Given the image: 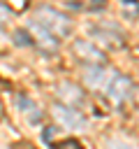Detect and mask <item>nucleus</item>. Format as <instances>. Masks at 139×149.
I'll list each match as a JSON object with an SVG mask.
<instances>
[{
  "instance_id": "f257e3e1",
  "label": "nucleus",
  "mask_w": 139,
  "mask_h": 149,
  "mask_svg": "<svg viewBox=\"0 0 139 149\" xmlns=\"http://www.w3.org/2000/svg\"><path fill=\"white\" fill-rule=\"evenodd\" d=\"M35 21H37L39 26H44L53 37H65V35L72 33V21H70L63 12H58V9H53V7H39Z\"/></svg>"
},
{
  "instance_id": "f03ea898",
  "label": "nucleus",
  "mask_w": 139,
  "mask_h": 149,
  "mask_svg": "<svg viewBox=\"0 0 139 149\" xmlns=\"http://www.w3.org/2000/svg\"><path fill=\"white\" fill-rule=\"evenodd\" d=\"M104 91H107V95H109L114 102H123V100L130 98V93H132V84H130L127 77H123V74H114V77L107 79Z\"/></svg>"
},
{
  "instance_id": "7ed1b4c3",
  "label": "nucleus",
  "mask_w": 139,
  "mask_h": 149,
  "mask_svg": "<svg viewBox=\"0 0 139 149\" xmlns=\"http://www.w3.org/2000/svg\"><path fill=\"white\" fill-rule=\"evenodd\" d=\"M53 116L58 119L60 126H65V128H70V130H81V128L86 126L83 114L76 112V109H72V107H67V105H56V107H53Z\"/></svg>"
},
{
  "instance_id": "20e7f679",
  "label": "nucleus",
  "mask_w": 139,
  "mask_h": 149,
  "mask_svg": "<svg viewBox=\"0 0 139 149\" xmlns=\"http://www.w3.org/2000/svg\"><path fill=\"white\" fill-rule=\"evenodd\" d=\"M74 51H76L81 58H86L88 63H93V65H102V61H104L102 51H100L97 47H93L90 42H86V40H76V42H74Z\"/></svg>"
},
{
  "instance_id": "39448f33",
  "label": "nucleus",
  "mask_w": 139,
  "mask_h": 149,
  "mask_svg": "<svg viewBox=\"0 0 139 149\" xmlns=\"http://www.w3.org/2000/svg\"><path fill=\"white\" fill-rule=\"evenodd\" d=\"M28 30H30V37H35V42H39V47H44V49H49V51L56 49V37H53L44 26H39L37 21H32V23L28 26Z\"/></svg>"
},
{
  "instance_id": "423d86ee",
  "label": "nucleus",
  "mask_w": 139,
  "mask_h": 149,
  "mask_svg": "<svg viewBox=\"0 0 139 149\" xmlns=\"http://www.w3.org/2000/svg\"><path fill=\"white\" fill-rule=\"evenodd\" d=\"M83 79H86V84L88 86H95V88H102L104 84H107V72H104V68L102 65H88L86 70H83Z\"/></svg>"
},
{
  "instance_id": "0eeeda50",
  "label": "nucleus",
  "mask_w": 139,
  "mask_h": 149,
  "mask_svg": "<svg viewBox=\"0 0 139 149\" xmlns=\"http://www.w3.org/2000/svg\"><path fill=\"white\" fill-rule=\"evenodd\" d=\"M58 91H60V98H65V102H81V98H83L81 95V88L74 86V84H70V81L60 84Z\"/></svg>"
},
{
  "instance_id": "6e6552de",
  "label": "nucleus",
  "mask_w": 139,
  "mask_h": 149,
  "mask_svg": "<svg viewBox=\"0 0 139 149\" xmlns=\"http://www.w3.org/2000/svg\"><path fill=\"white\" fill-rule=\"evenodd\" d=\"M19 107L23 109V114L35 123V121H39L42 119V114H39V109L35 107V102L30 100V98H25V95H19Z\"/></svg>"
},
{
  "instance_id": "1a4fd4ad",
  "label": "nucleus",
  "mask_w": 139,
  "mask_h": 149,
  "mask_svg": "<svg viewBox=\"0 0 139 149\" xmlns=\"http://www.w3.org/2000/svg\"><path fill=\"white\" fill-rule=\"evenodd\" d=\"M93 35H97V40H102L104 44H111V47H120L123 44V35L120 33H107V30H102V28H93Z\"/></svg>"
},
{
  "instance_id": "9d476101",
  "label": "nucleus",
  "mask_w": 139,
  "mask_h": 149,
  "mask_svg": "<svg viewBox=\"0 0 139 149\" xmlns=\"http://www.w3.org/2000/svg\"><path fill=\"white\" fill-rule=\"evenodd\" d=\"M53 149H83L79 140H63V142H53Z\"/></svg>"
},
{
  "instance_id": "9b49d317",
  "label": "nucleus",
  "mask_w": 139,
  "mask_h": 149,
  "mask_svg": "<svg viewBox=\"0 0 139 149\" xmlns=\"http://www.w3.org/2000/svg\"><path fill=\"white\" fill-rule=\"evenodd\" d=\"M107 149H134V144L132 142H127V140H109L107 142Z\"/></svg>"
},
{
  "instance_id": "f8f14e48",
  "label": "nucleus",
  "mask_w": 139,
  "mask_h": 149,
  "mask_svg": "<svg viewBox=\"0 0 139 149\" xmlns=\"http://www.w3.org/2000/svg\"><path fill=\"white\" fill-rule=\"evenodd\" d=\"M16 42H19V44H30L32 37H30L28 30H16Z\"/></svg>"
},
{
  "instance_id": "ddd939ff",
  "label": "nucleus",
  "mask_w": 139,
  "mask_h": 149,
  "mask_svg": "<svg viewBox=\"0 0 139 149\" xmlns=\"http://www.w3.org/2000/svg\"><path fill=\"white\" fill-rule=\"evenodd\" d=\"M9 16H12V14H9V7H5V5L0 2V26H5V23L9 21Z\"/></svg>"
},
{
  "instance_id": "4468645a",
  "label": "nucleus",
  "mask_w": 139,
  "mask_h": 149,
  "mask_svg": "<svg viewBox=\"0 0 139 149\" xmlns=\"http://www.w3.org/2000/svg\"><path fill=\"white\" fill-rule=\"evenodd\" d=\"M14 149H32V147H30V144H16Z\"/></svg>"
},
{
  "instance_id": "2eb2a0df",
  "label": "nucleus",
  "mask_w": 139,
  "mask_h": 149,
  "mask_svg": "<svg viewBox=\"0 0 139 149\" xmlns=\"http://www.w3.org/2000/svg\"><path fill=\"white\" fill-rule=\"evenodd\" d=\"M123 2H127V5H130V2H134V0H123Z\"/></svg>"
}]
</instances>
